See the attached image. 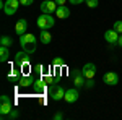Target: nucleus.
Returning a JSON list of instances; mask_svg holds the SVG:
<instances>
[{"label":"nucleus","instance_id":"f257e3e1","mask_svg":"<svg viewBox=\"0 0 122 120\" xmlns=\"http://www.w3.org/2000/svg\"><path fill=\"white\" fill-rule=\"evenodd\" d=\"M20 44L23 47V50H26L28 54H33L36 50V36L31 33H25L20 36Z\"/></svg>","mask_w":122,"mask_h":120},{"label":"nucleus","instance_id":"f03ea898","mask_svg":"<svg viewBox=\"0 0 122 120\" xmlns=\"http://www.w3.org/2000/svg\"><path fill=\"white\" fill-rule=\"evenodd\" d=\"M36 24H38V28L41 29V31H42V29H51L54 24H56V19L52 18L49 13H42L41 16H38Z\"/></svg>","mask_w":122,"mask_h":120},{"label":"nucleus","instance_id":"7ed1b4c3","mask_svg":"<svg viewBox=\"0 0 122 120\" xmlns=\"http://www.w3.org/2000/svg\"><path fill=\"white\" fill-rule=\"evenodd\" d=\"M49 96H51V99H54V101H62V99L65 97V89H64L60 84L52 83L49 86Z\"/></svg>","mask_w":122,"mask_h":120},{"label":"nucleus","instance_id":"20e7f679","mask_svg":"<svg viewBox=\"0 0 122 120\" xmlns=\"http://www.w3.org/2000/svg\"><path fill=\"white\" fill-rule=\"evenodd\" d=\"M20 5H21V3H20V0H7V2H5V5H3V11H5V15H8V16L15 15V13L18 11Z\"/></svg>","mask_w":122,"mask_h":120},{"label":"nucleus","instance_id":"39448f33","mask_svg":"<svg viewBox=\"0 0 122 120\" xmlns=\"http://www.w3.org/2000/svg\"><path fill=\"white\" fill-rule=\"evenodd\" d=\"M39 7H41V11H42V13H49V15H51V13H54L57 10L59 5L56 3V0H44Z\"/></svg>","mask_w":122,"mask_h":120},{"label":"nucleus","instance_id":"423d86ee","mask_svg":"<svg viewBox=\"0 0 122 120\" xmlns=\"http://www.w3.org/2000/svg\"><path fill=\"white\" fill-rule=\"evenodd\" d=\"M103 83H106L107 86H116L119 83V75L114 72H107L103 75Z\"/></svg>","mask_w":122,"mask_h":120},{"label":"nucleus","instance_id":"0eeeda50","mask_svg":"<svg viewBox=\"0 0 122 120\" xmlns=\"http://www.w3.org/2000/svg\"><path fill=\"white\" fill-rule=\"evenodd\" d=\"M78 97H80V94L76 91V88H70V89H65V97H64V101L68 102V104H72V102L78 101Z\"/></svg>","mask_w":122,"mask_h":120},{"label":"nucleus","instance_id":"6e6552de","mask_svg":"<svg viewBox=\"0 0 122 120\" xmlns=\"http://www.w3.org/2000/svg\"><path fill=\"white\" fill-rule=\"evenodd\" d=\"M13 110V102H0V119L5 120L8 114Z\"/></svg>","mask_w":122,"mask_h":120},{"label":"nucleus","instance_id":"1a4fd4ad","mask_svg":"<svg viewBox=\"0 0 122 120\" xmlns=\"http://www.w3.org/2000/svg\"><path fill=\"white\" fill-rule=\"evenodd\" d=\"M119 36H121V34H119V33H117L114 28H112V29H107V31L104 33V39H106L109 44H117Z\"/></svg>","mask_w":122,"mask_h":120},{"label":"nucleus","instance_id":"9d476101","mask_svg":"<svg viewBox=\"0 0 122 120\" xmlns=\"http://www.w3.org/2000/svg\"><path fill=\"white\" fill-rule=\"evenodd\" d=\"M85 81H86V78H85V75L81 70H76L73 72V83H75L76 88H81V86H85Z\"/></svg>","mask_w":122,"mask_h":120},{"label":"nucleus","instance_id":"9b49d317","mask_svg":"<svg viewBox=\"0 0 122 120\" xmlns=\"http://www.w3.org/2000/svg\"><path fill=\"white\" fill-rule=\"evenodd\" d=\"M28 31V21L26 19H18L16 21V24H15V33L21 36V34H25Z\"/></svg>","mask_w":122,"mask_h":120},{"label":"nucleus","instance_id":"f8f14e48","mask_svg":"<svg viewBox=\"0 0 122 120\" xmlns=\"http://www.w3.org/2000/svg\"><path fill=\"white\" fill-rule=\"evenodd\" d=\"M81 72H83L85 78H94V75H96V65L94 63H86L81 68Z\"/></svg>","mask_w":122,"mask_h":120},{"label":"nucleus","instance_id":"ddd939ff","mask_svg":"<svg viewBox=\"0 0 122 120\" xmlns=\"http://www.w3.org/2000/svg\"><path fill=\"white\" fill-rule=\"evenodd\" d=\"M15 62H16V65H28V62H29V54L26 52V50L18 52V54H16V57H15Z\"/></svg>","mask_w":122,"mask_h":120},{"label":"nucleus","instance_id":"4468645a","mask_svg":"<svg viewBox=\"0 0 122 120\" xmlns=\"http://www.w3.org/2000/svg\"><path fill=\"white\" fill-rule=\"evenodd\" d=\"M33 83H34V78H31V76H28V75H21L16 84H18L20 88H28V86H31Z\"/></svg>","mask_w":122,"mask_h":120},{"label":"nucleus","instance_id":"2eb2a0df","mask_svg":"<svg viewBox=\"0 0 122 120\" xmlns=\"http://www.w3.org/2000/svg\"><path fill=\"white\" fill-rule=\"evenodd\" d=\"M56 15H57V18L65 19V18H68V16H70V10L67 8V7H64V5H60V7H57Z\"/></svg>","mask_w":122,"mask_h":120},{"label":"nucleus","instance_id":"dca6fc26","mask_svg":"<svg viewBox=\"0 0 122 120\" xmlns=\"http://www.w3.org/2000/svg\"><path fill=\"white\" fill-rule=\"evenodd\" d=\"M39 39H41V42H42V44H51L52 36H51L49 29H42V31H41V34H39Z\"/></svg>","mask_w":122,"mask_h":120},{"label":"nucleus","instance_id":"f3484780","mask_svg":"<svg viewBox=\"0 0 122 120\" xmlns=\"http://www.w3.org/2000/svg\"><path fill=\"white\" fill-rule=\"evenodd\" d=\"M46 88H47V83L44 81V78L41 80H34V89H36V92H42V91H46Z\"/></svg>","mask_w":122,"mask_h":120},{"label":"nucleus","instance_id":"a211bd4d","mask_svg":"<svg viewBox=\"0 0 122 120\" xmlns=\"http://www.w3.org/2000/svg\"><path fill=\"white\" fill-rule=\"evenodd\" d=\"M8 58H10V50H8V47L0 46V62H7Z\"/></svg>","mask_w":122,"mask_h":120},{"label":"nucleus","instance_id":"6ab92c4d","mask_svg":"<svg viewBox=\"0 0 122 120\" xmlns=\"http://www.w3.org/2000/svg\"><path fill=\"white\" fill-rule=\"evenodd\" d=\"M11 44H13V41H11V37H8V36H2V37H0V46L11 47Z\"/></svg>","mask_w":122,"mask_h":120},{"label":"nucleus","instance_id":"aec40b11","mask_svg":"<svg viewBox=\"0 0 122 120\" xmlns=\"http://www.w3.org/2000/svg\"><path fill=\"white\" fill-rule=\"evenodd\" d=\"M85 3L88 5V8H96L98 7V0H85Z\"/></svg>","mask_w":122,"mask_h":120},{"label":"nucleus","instance_id":"412c9836","mask_svg":"<svg viewBox=\"0 0 122 120\" xmlns=\"http://www.w3.org/2000/svg\"><path fill=\"white\" fill-rule=\"evenodd\" d=\"M114 29H116L119 34H122V21H121V19H117V21L114 23Z\"/></svg>","mask_w":122,"mask_h":120},{"label":"nucleus","instance_id":"4be33fe9","mask_svg":"<svg viewBox=\"0 0 122 120\" xmlns=\"http://www.w3.org/2000/svg\"><path fill=\"white\" fill-rule=\"evenodd\" d=\"M18 117H20V112L16 110V109H13V110L8 114V119L10 120H15V119H18Z\"/></svg>","mask_w":122,"mask_h":120},{"label":"nucleus","instance_id":"5701e85b","mask_svg":"<svg viewBox=\"0 0 122 120\" xmlns=\"http://www.w3.org/2000/svg\"><path fill=\"white\" fill-rule=\"evenodd\" d=\"M94 86V80L93 78H86V81H85V88H93Z\"/></svg>","mask_w":122,"mask_h":120},{"label":"nucleus","instance_id":"b1692460","mask_svg":"<svg viewBox=\"0 0 122 120\" xmlns=\"http://www.w3.org/2000/svg\"><path fill=\"white\" fill-rule=\"evenodd\" d=\"M0 102H13V101L10 99V96H7V94H2V96H0Z\"/></svg>","mask_w":122,"mask_h":120},{"label":"nucleus","instance_id":"393cba45","mask_svg":"<svg viewBox=\"0 0 122 120\" xmlns=\"http://www.w3.org/2000/svg\"><path fill=\"white\" fill-rule=\"evenodd\" d=\"M33 2H34V0H20V3H21L23 7H28V5H33Z\"/></svg>","mask_w":122,"mask_h":120},{"label":"nucleus","instance_id":"a878e982","mask_svg":"<svg viewBox=\"0 0 122 120\" xmlns=\"http://www.w3.org/2000/svg\"><path fill=\"white\" fill-rule=\"evenodd\" d=\"M64 119V114H62V112H56V114H54V120H62Z\"/></svg>","mask_w":122,"mask_h":120},{"label":"nucleus","instance_id":"bb28decb","mask_svg":"<svg viewBox=\"0 0 122 120\" xmlns=\"http://www.w3.org/2000/svg\"><path fill=\"white\" fill-rule=\"evenodd\" d=\"M54 65H56V67H62V65H64V60H60V58H56V60H54Z\"/></svg>","mask_w":122,"mask_h":120},{"label":"nucleus","instance_id":"cd10ccee","mask_svg":"<svg viewBox=\"0 0 122 120\" xmlns=\"http://www.w3.org/2000/svg\"><path fill=\"white\" fill-rule=\"evenodd\" d=\"M44 81L46 83H54V78L52 76H44Z\"/></svg>","mask_w":122,"mask_h":120},{"label":"nucleus","instance_id":"c85d7f7f","mask_svg":"<svg viewBox=\"0 0 122 120\" xmlns=\"http://www.w3.org/2000/svg\"><path fill=\"white\" fill-rule=\"evenodd\" d=\"M68 2H70L72 5H78V3H83L85 0H68Z\"/></svg>","mask_w":122,"mask_h":120},{"label":"nucleus","instance_id":"c756f323","mask_svg":"<svg viewBox=\"0 0 122 120\" xmlns=\"http://www.w3.org/2000/svg\"><path fill=\"white\" fill-rule=\"evenodd\" d=\"M56 3L60 7V5H64V3H65V0H56Z\"/></svg>","mask_w":122,"mask_h":120},{"label":"nucleus","instance_id":"7c9ffc66","mask_svg":"<svg viewBox=\"0 0 122 120\" xmlns=\"http://www.w3.org/2000/svg\"><path fill=\"white\" fill-rule=\"evenodd\" d=\"M117 44H119V46L122 47V34H121V36H119V41H117Z\"/></svg>","mask_w":122,"mask_h":120}]
</instances>
